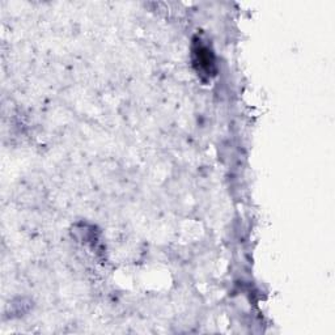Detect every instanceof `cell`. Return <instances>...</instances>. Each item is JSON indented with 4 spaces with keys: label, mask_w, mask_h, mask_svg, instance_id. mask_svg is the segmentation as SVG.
Instances as JSON below:
<instances>
[{
    "label": "cell",
    "mask_w": 335,
    "mask_h": 335,
    "mask_svg": "<svg viewBox=\"0 0 335 335\" xmlns=\"http://www.w3.org/2000/svg\"><path fill=\"white\" fill-rule=\"evenodd\" d=\"M195 55L198 57L197 59V63H201L199 65V69L203 68V66H205V71L207 72H211V66L213 65V61L211 58V54H209L208 49L203 45H199L198 51L195 53Z\"/></svg>",
    "instance_id": "1"
}]
</instances>
